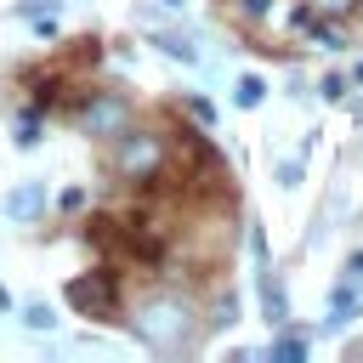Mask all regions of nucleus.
<instances>
[{
    "label": "nucleus",
    "instance_id": "nucleus-1",
    "mask_svg": "<svg viewBox=\"0 0 363 363\" xmlns=\"http://www.w3.org/2000/svg\"><path fill=\"white\" fill-rule=\"evenodd\" d=\"M130 329H136L153 352H182V346L193 340V312H187L176 295H153V301H142V306H136Z\"/></svg>",
    "mask_w": 363,
    "mask_h": 363
},
{
    "label": "nucleus",
    "instance_id": "nucleus-2",
    "mask_svg": "<svg viewBox=\"0 0 363 363\" xmlns=\"http://www.w3.org/2000/svg\"><path fill=\"white\" fill-rule=\"evenodd\" d=\"M68 301H74L79 312H91V318H102V312H113V278H108V272H91V278H74V284H68Z\"/></svg>",
    "mask_w": 363,
    "mask_h": 363
},
{
    "label": "nucleus",
    "instance_id": "nucleus-3",
    "mask_svg": "<svg viewBox=\"0 0 363 363\" xmlns=\"http://www.w3.org/2000/svg\"><path fill=\"white\" fill-rule=\"evenodd\" d=\"M40 210H45V182H23V187L6 193V216L11 221H34Z\"/></svg>",
    "mask_w": 363,
    "mask_h": 363
},
{
    "label": "nucleus",
    "instance_id": "nucleus-4",
    "mask_svg": "<svg viewBox=\"0 0 363 363\" xmlns=\"http://www.w3.org/2000/svg\"><path fill=\"white\" fill-rule=\"evenodd\" d=\"M153 159H159L153 136H125V147H119V170H125V176H136V170H153Z\"/></svg>",
    "mask_w": 363,
    "mask_h": 363
},
{
    "label": "nucleus",
    "instance_id": "nucleus-5",
    "mask_svg": "<svg viewBox=\"0 0 363 363\" xmlns=\"http://www.w3.org/2000/svg\"><path fill=\"white\" fill-rule=\"evenodd\" d=\"M363 312V295H357V284L346 278V284H335V295H329V329H340V323H352Z\"/></svg>",
    "mask_w": 363,
    "mask_h": 363
},
{
    "label": "nucleus",
    "instance_id": "nucleus-6",
    "mask_svg": "<svg viewBox=\"0 0 363 363\" xmlns=\"http://www.w3.org/2000/svg\"><path fill=\"white\" fill-rule=\"evenodd\" d=\"M261 306H267V318H272V323H284V318H289V306H284V284H278V272H272V267H261Z\"/></svg>",
    "mask_w": 363,
    "mask_h": 363
},
{
    "label": "nucleus",
    "instance_id": "nucleus-7",
    "mask_svg": "<svg viewBox=\"0 0 363 363\" xmlns=\"http://www.w3.org/2000/svg\"><path fill=\"white\" fill-rule=\"evenodd\" d=\"M119 119H125V108H119V102H96V108L85 113V130H113Z\"/></svg>",
    "mask_w": 363,
    "mask_h": 363
},
{
    "label": "nucleus",
    "instance_id": "nucleus-8",
    "mask_svg": "<svg viewBox=\"0 0 363 363\" xmlns=\"http://www.w3.org/2000/svg\"><path fill=\"white\" fill-rule=\"evenodd\" d=\"M23 329H34V335H45V329H57V312H51L45 301H28V306H23Z\"/></svg>",
    "mask_w": 363,
    "mask_h": 363
},
{
    "label": "nucleus",
    "instance_id": "nucleus-9",
    "mask_svg": "<svg viewBox=\"0 0 363 363\" xmlns=\"http://www.w3.org/2000/svg\"><path fill=\"white\" fill-rule=\"evenodd\" d=\"M159 51H164V57H176V62H187V68L199 62V51H193V40H182V34H159Z\"/></svg>",
    "mask_w": 363,
    "mask_h": 363
},
{
    "label": "nucleus",
    "instance_id": "nucleus-10",
    "mask_svg": "<svg viewBox=\"0 0 363 363\" xmlns=\"http://www.w3.org/2000/svg\"><path fill=\"white\" fill-rule=\"evenodd\" d=\"M261 96H267V79H255V74H244V79H238V91H233V102H238V108H255Z\"/></svg>",
    "mask_w": 363,
    "mask_h": 363
},
{
    "label": "nucleus",
    "instance_id": "nucleus-11",
    "mask_svg": "<svg viewBox=\"0 0 363 363\" xmlns=\"http://www.w3.org/2000/svg\"><path fill=\"white\" fill-rule=\"evenodd\" d=\"M272 357H278V363H301V357H306V340H301V335H278Z\"/></svg>",
    "mask_w": 363,
    "mask_h": 363
},
{
    "label": "nucleus",
    "instance_id": "nucleus-12",
    "mask_svg": "<svg viewBox=\"0 0 363 363\" xmlns=\"http://www.w3.org/2000/svg\"><path fill=\"white\" fill-rule=\"evenodd\" d=\"M323 96L340 102V96H346V74H329V79H323Z\"/></svg>",
    "mask_w": 363,
    "mask_h": 363
},
{
    "label": "nucleus",
    "instance_id": "nucleus-13",
    "mask_svg": "<svg viewBox=\"0 0 363 363\" xmlns=\"http://www.w3.org/2000/svg\"><path fill=\"white\" fill-rule=\"evenodd\" d=\"M34 142H40V125L23 119V125H17V147H34Z\"/></svg>",
    "mask_w": 363,
    "mask_h": 363
},
{
    "label": "nucleus",
    "instance_id": "nucleus-14",
    "mask_svg": "<svg viewBox=\"0 0 363 363\" xmlns=\"http://www.w3.org/2000/svg\"><path fill=\"white\" fill-rule=\"evenodd\" d=\"M23 11H28V17H40V11L51 17V11H57V0H23Z\"/></svg>",
    "mask_w": 363,
    "mask_h": 363
},
{
    "label": "nucleus",
    "instance_id": "nucleus-15",
    "mask_svg": "<svg viewBox=\"0 0 363 363\" xmlns=\"http://www.w3.org/2000/svg\"><path fill=\"white\" fill-rule=\"evenodd\" d=\"M346 278H352V284H363V250H357V255L346 261Z\"/></svg>",
    "mask_w": 363,
    "mask_h": 363
},
{
    "label": "nucleus",
    "instance_id": "nucleus-16",
    "mask_svg": "<svg viewBox=\"0 0 363 363\" xmlns=\"http://www.w3.org/2000/svg\"><path fill=\"white\" fill-rule=\"evenodd\" d=\"M238 6H244L250 17H261V11H267V0H238Z\"/></svg>",
    "mask_w": 363,
    "mask_h": 363
},
{
    "label": "nucleus",
    "instance_id": "nucleus-17",
    "mask_svg": "<svg viewBox=\"0 0 363 363\" xmlns=\"http://www.w3.org/2000/svg\"><path fill=\"white\" fill-rule=\"evenodd\" d=\"M318 6H323V11H340V6H352V0H318Z\"/></svg>",
    "mask_w": 363,
    "mask_h": 363
},
{
    "label": "nucleus",
    "instance_id": "nucleus-18",
    "mask_svg": "<svg viewBox=\"0 0 363 363\" xmlns=\"http://www.w3.org/2000/svg\"><path fill=\"white\" fill-rule=\"evenodd\" d=\"M6 306H11V295H6V284H0V312H6Z\"/></svg>",
    "mask_w": 363,
    "mask_h": 363
},
{
    "label": "nucleus",
    "instance_id": "nucleus-19",
    "mask_svg": "<svg viewBox=\"0 0 363 363\" xmlns=\"http://www.w3.org/2000/svg\"><path fill=\"white\" fill-rule=\"evenodd\" d=\"M164 6H170V11H182V6H187V0H164Z\"/></svg>",
    "mask_w": 363,
    "mask_h": 363
}]
</instances>
